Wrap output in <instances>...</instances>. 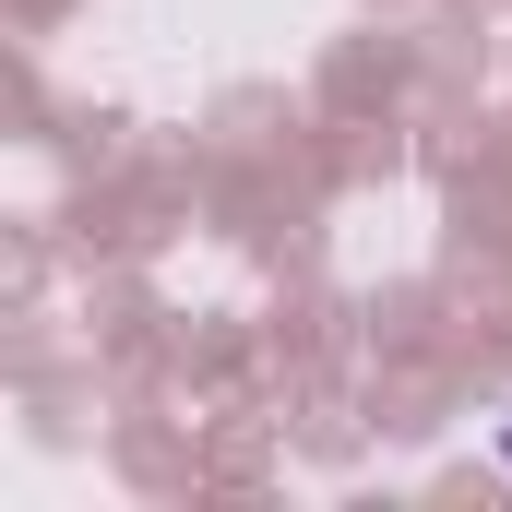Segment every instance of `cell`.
Segmentation results:
<instances>
[{
  "label": "cell",
  "instance_id": "obj_1",
  "mask_svg": "<svg viewBox=\"0 0 512 512\" xmlns=\"http://www.w3.org/2000/svg\"><path fill=\"white\" fill-rule=\"evenodd\" d=\"M501 465H512V417H501Z\"/></svg>",
  "mask_w": 512,
  "mask_h": 512
}]
</instances>
